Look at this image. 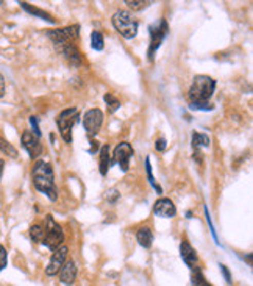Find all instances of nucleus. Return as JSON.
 Instances as JSON below:
<instances>
[{"label": "nucleus", "instance_id": "nucleus-27", "mask_svg": "<svg viewBox=\"0 0 253 286\" xmlns=\"http://www.w3.org/2000/svg\"><path fill=\"white\" fill-rule=\"evenodd\" d=\"M7 263H8L7 251H5V247L2 246V244H0V272H2L7 267Z\"/></svg>", "mask_w": 253, "mask_h": 286}, {"label": "nucleus", "instance_id": "nucleus-22", "mask_svg": "<svg viewBox=\"0 0 253 286\" xmlns=\"http://www.w3.org/2000/svg\"><path fill=\"white\" fill-rule=\"evenodd\" d=\"M30 238L33 242L36 244H41L42 239H44V227H42L41 224H34L30 227Z\"/></svg>", "mask_w": 253, "mask_h": 286}, {"label": "nucleus", "instance_id": "nucleus-11", "mask_svg": "<svg viewBox=\"0 0 253 286\" xmlns=\"http://www.w3.org/2000/svg\"><path fill=\"white\" fill-rule=\"evenodd\" d=\"M67 254H69V249H67L66 246L58 247V249L53 252V255H52L49 264H47V267H46V275H49V277L57 275V274L60 272V269L63 267V264L67 261Z\"/></svg>", "mask_w": 253, "mask_h": 286}, {"label": "nucleus", "instance_id": "nucleus-37", "mask_svg": "<svg viewBox=\"0 0 253 286\" xmlns=\"http://www.w3.org/2000/svg\"><path fill=\"white\" fill-rule=\"evenodd\" d=\"M2 4H4V2H0V5H2Z\"/></svg>", "mask_w": 253, "mask_h": 286}, {"label": "nucleus", "instance_id": "nucleus-31", "mask_svg": "<svg viewBox=\"0 0 253 286\" xmlns=\"http://www.w3.org/2000/svg\"><path fill=\"white\" fill-rule=\"evenodd\" d=\"M119 192H117V189H111V191H108V195H106V199H108V202H111V203H114L117 199H119Z\"/></svg>", "mask_w": 253, "mask_h": 286}, {"label": "nucleus", "instance_id": "nucleus-36", "mask_svg": "<svg viewBox=\"0 0 253 286\" xmlns=\"http://www.w3.org/2000/svg\"><path fill=\"white\" fill-rule=\"evenodd\" d=\"M4 168H5V163H4V159L0 158V180H2V174H4Z\"/></svg>", "mask_w": 253, "mask_h": 286}, {"label": "nucleus", "instance_id": "nucleus-7", "mask_svg": "<svg viewBox=\"0 0 253 286\" xmlns=\"http://www.w3.org/2000/svg\"><path fill=\"white\" fill-rule=\"evenodd\" d=\"M103 126V113L99 108H91L83 114V127L89 138H96Z\"/></svg>", "mask_w": 253, "mask_h": 286}, {"label": "nucleus", "instance_id": "nucleus-12", "mask_svg": "<svg viewBox=\"0 0 253 286\" xmlns=\"http://www.w3.org/2000/svg\"><path fill=\"white\" fill-rule=\"evenodd\" d=\"M153 213L158 216V218H164V219H171V218H175L177 214V207L174 205V202L167 197H161L155 202L153 205Z\"/></svg>", "mask_w": 253, "mask_h": 286}, {"label": "nucleus", "instance_id": "nucleus-30", "mask_svg": "<svg viewBox=\"0 0 253 286\" xmlns=\"http://www.w3.org/2000/svg\"><path fill=\"white\" fill-rule=\"evenodd\" d=\"M155 147H156L158 152H164V150L167 149V141H166L164 138H159V139H156Z\"/></svg>", "mask_w": 253, "mask_h": 286}, {"label": "nucleus", "instance_id": "nucleus-9", "mask_svg": "<svg viewBox=\"0 0 253 286\" xmlns=\"http://www.w3.org/2000/svg\"><path fill=\"white\" fill-rule=\"evenodd\" d=\"M167 31H169V27H167V22L164 19L150 27V47H149V52H147L150 61H153L155 52L161 47V43L167 36Z\"/></svg>", "mask_w": 253, "mask_h": 286}, {"label": "nucleus", "instance_id": "nucleus-32", "mask_svg": "<svg viewBox=\"0 0 253 286\" xmlns=\"http://www.w3.org/2000/svg\"><path fill=\"white\" fill-rule=\"evenodd\" d=\"M219 267H221V271H222V274H224V277H225V281L230 284V283H231V275H230V271L227 269V266H225V264H221Z\"/></svg>", "mask_w": 253, "mask_h": 286}, {"label": "nucleus", "instance_id": "nucleus-34", "mask_svg": "<svg viewBox=\"0 0 253 286\" xmlns=\"http://www.w3.org/2000/svg\"><path fill=\"white\" fill-rule=\"evenodd\" d=\"M89 142H91V149H89V152H91V153H94V152L99 149V142H97V139H96V138H89Z\"/></svg>", "mask_w": 253, "mask_h": 286}, {"label": "nucleus", "instance_id": "nucleus-19", "mask_svg": "<svg viewBox=\"0 0 253 286\" xmlns=\"http://www.w3.org/2000/svg\"><path fill=\"white\" fill-rule=\"evenodd\" d=\"M209 144H211V141H209L208 135L198 133V132L192 133V147H194V150H198L200 147H209Z\"/></svg>", "mask_w": 253, "mask_h": 286}, {"label": "nucleus", "instance_id": "nucleus-29", "mask_svg": "<svg viewBox=\"0 0 253 286\" xmlns=\"http://www.w3.org/2000/svg\"><path fill=\"white\" fill-rule=\"evenodd\" d=\"M30 124H31V127H33V133H34L38 138H41V130H39V126H38V119H36L34 116L30 117Z\"/></svg>", "mask_w": 253, "mask_h": 286}, {"label": "nucleus", "instance_id": "nucleus-5", "mask_svg": "<svg viewBox=\"0 0 253 286\" xmlns=\"http://www.w3.org/2000/svg\"><path fill=\"white\" fill-rule=\"evenodd\" d=\"M78 119H80V114H78L77 108H66L58 114L57 126H58L60 135L64 139V142H67V144L72 142V129L78 122Z\"/></svg>", "mask_w": 253, "mask_h": 286}, {"label": "nucleus", "instance_id": "nucleus-24", "mask_svg": "<svg viewBox=\"0 0 253 286\" xmlns=\"http://www.w3.org/2000/svg\"><path fill=\"white\" fill-rule=\"evenodd\" d=\"M91 46H93V49L97 50V52L103 50V47H105V39H103V34H102L100 31L96 30V31L91 33Z\"/></svg>", "mask_w": 253, "mask_h": 286}, {"label": "nucleus", "instance_id": "nucleus-15", "mask_svg": "<svg viewBox=\"0 0 253 286\" xmlns=\"http://www.w3.org/2000/svg\"><path fill=\"white\" fill-rule=\"evenodd\" d=\"M75 280H77V266H75L74 260H67L63 264V267L60 269V281L63 284L70 286L75 283Z\"/></svg>", "mask_w": 253, "mask_h": 286}, {"label": "nucleus", "instance_id": "nucleus-33", "mask_svg": "<svg viewBox=\"0 0 253 286\" xmlns=\"http://www.w3.org/2000/svg\"><path fill=\"white\" fill-rule=\"evenodd\" d=\"M4 96H5V78L0 74V97H4Z\"/></svg>", "mask_w": 253, "mask_h": 286}, {"label": "nucleus", "instance_id": "nucleus-2", "mask_svg": "<svg viewBox=\"0 0 253 286\" xmlns=\"http://www.w3.org/2000/svg\"><path fill=\"white\" fill-rule=\"evenodd\" d=\"M216 90V81L208 75H195L189 88V103H208Z\"/></svg>", "mask_w": 253, "mask_h": 286}, {"label": "nucleus", "instance_id": "nucleus-6", "mask_svg": "<svg viewBox=\"0 0 253 286\" xmlns=\"http://www.w3.org/2000/svg\"><path fill=\"white\" fill-rule=\"evenodd\" d=\"M135 152L130 142H120L116 146L114 152H113V158H111V165L116 163V165L120 168L122 172H129L130 169V159L133 158Z\"/></svg>", "mask_w": 253, "mask_h": 286}, {"label": "nucleus", "instance_id": "nucleus-25", "mask_svg": "<svg viewBox=\"0 0 253 286\" xmlns=\"http://www.w3.org/2000/svg\"><path fill=\"white\" fill-rule=\"evenodd\" d=\"M125 5H129V8L133 11H141L147 7H150L152 2H149V0H125Z\"/></svg>", "mask_w": 253, "mask_h": 286}, {"label": "nucleus", "instance_id": "nucleus-35", "mask_svg": "<svg viewBox=\"0 0 253 286\" xmlns=\"http://www.w3.org/2000/svg\"><path fill=\"white\" fill-rule=\"evenodd\" d=\"M194 159H197L198 165H202V161H203V155L200 150H194Z\"/></svg>", "mask_w": 253, "mask_h": 286}, {"label": "nucleus", "instance_id": "nucleus-3", "mask_svg": "<svg viewBox=\"0 0 253 286\" xmlns=\"http://www.w3.org/2000/svg\"><path fill=\"white\" fill-rule=\"evenodd\" d=\"M111 22H113V27L116 28V31L120 33L127 39H133L138 34L139 24L129 11H125V10L116 11L111 17Z\"/></svg>", "mask_w": 253, "mask_h": 286}, {"label": "nucleus", "instance_id": "nucleus-17", "mask_svg": "<svg viewBox=\"0 0 253 286\" xmlns=\"http://www.w3.org/2000/svg\"><path fill=\"white\" fill-rule=\"evenodd\" d=\"M27 13H30V14H33V16H36V17H39V19H42V21H47V22H50V24H55V19H53V16L50 14V13H47V11H44V10H39V8H36V7H31L30 4H27V2H21L19 4Z\"/></svg>", "mask_w": 253, "mask_h": 286}, {"label": "nucleus", "instance_id": "nucleus-14", "mask_svg": "<svg viewBox=\"0 0 253 286\" xmlns=\"http://www.w3.org/2000/svg\"><path fill=\"white\" fill-rule=\"evenodd\" d=\"M58 50L63 53V57L67 60V63L74 67H80L83 60H81V53L80 50L77 49V46L74 43H67V44H63L58 47Z\"/></svg>", "mask_w": 253, "mask_h": 286}, {"label": "nucleus", "instance_id": "nucleus-26", "mask_svg": "<svg viewBox=\"0 0 253 286\" xmlns=\"http://www.w3.org/2000/svg\"><path fill=\"white\" fill-rule=\"evenodd\" d=\"M146 172H147V178H149V183L156 189V192L158 194H161L162 192V189H161V186L159 185H156L155 183V178H153V174H152V166H150V158L147 156L146 158Z\"/></svg>", "mask_w": 253, "mask_h": 286}, {"label": "nucleus", "instance_id": "nucleus-4", "mask_svg": "<svg viewBox=\"0 0 253 286\" xmlns=\"http://www.w3.org/2000/svg\"><path fill=\"white\" fill-rule=\"evenodd\" d=\"M42 227H44V239H42L41 244H44L49 251L55 252L58 247L63 246V242H64V231H63L61 225L55 222L53 216L47 214Z\"/></svg>", "mask_w": 253, "mask_h": 286}, {"label": "nucleus", "instance_id": "nucleus-16", "mask_svg": "<svg viewBox=\"0 0 253 286\" xmlns=\"http://www.w3.org/2000/svg\"><path fill=\"white\" fill-rule=\"evenodd\" d=\"M111 168V152H110V146L105 144L100 147V159H99V171L102 175H106L108 171Z\"/></svg>", "mask_w": 253, "mask_h": 286}, {"label": "nucleus", "instance_id": "nucleus-20", "mask_svg": "<svg viewBox=\"0 0 253 286\" xmlns=\"http://www.w3.org/2000/svg\"><path fill=\"white\" fill-rule=\"evenodd\" d=\"M191 284H192V286H211V284L206 281L205 275L202 274L200 267H195V269L191 271Z\"/></svg>", "mask_w": 253, "mask_h": 286}, {"label": "nucleus", "instance_id": "nucleus-18", "mask_svg": "<svg viewBox=\"0 0 253 286\" xmlns=\"http://www.w3.org/2000/svg\"><path fill=\"white\" fill-rule=\"evenodd\" d=\"M136 239L139 242V246H142L144 249H150L153 242V233L149 227H141L136 231Z\"/></svg>", "mask_w": 253, "mask_h": 286}, {"label": "nucleus", "instance_id": "nucleus-8", "mask_svg": "<svg viewBox=\"0 0 253 286\" xmlns=\"http://www.w3.org/2000/svg\"><path fill=\"white\" fill-rule=\"evenodd\" d=\"M80 34V25H69V27H64V28H57V30H50L47 33V36L52 39V43L55 46H63V44H67V43H74V41L78 38Z\"/></svg>", "mask_w": 253, "mask_h": 286}, {"label": "nucleus", "instance_id": "nucleus-21", "mask_svg": "<svg viewBox=\"0 0 253 286\" xmlns=\"http://www.w3.org/2000/svg\"><path fill=\"white\" fill-rule=\"evenodd\" d=\"M103 100H105V103H106V106H108V113L110 114H113V113H116L119 108H120V100L116 97V96H113L111 93H106L105 96H103Z\"/></svg>", "mask_w": 253, "mask_h": 286}, {"label": "nucleus", "instance_id": "nucleus-1", "mask_svg": "<svg viewBox=\"0 0 253 286\" xmlns=\"http://www.w3.org/2000/svg\"><path fill=\"white\" fill-rule=\"evenodd\" d=\"M31 180L34 188L46 194L52 202H55L58 199V189L55 185V174H53V168L50 163L44 161V159H38L33 169H31Z\"/></svg>", "mask_w": 253, "mask_h": 286}, {"label": "nucleus", "instance_id": "nucleus-23", "mask_svg": "<svg viewBox=\"0 0 253 286\" xmlns=\"http://www.w3.org/2000/svg\"><path fill=\"white\" fill-rule=\"evenodd\" d=\"M0 150H2L5 155H8L10 158H17L19 156L17 149L11 142H8L7 139H4V138H0Z\"/></svg>", "mask_w": 253, "mask_h": 286}, {"label": "nucleus", "instance_id": "nucleus-13", "mask_svg": "<svg viewBox=\"0 0 253 286\" xmlns=\"http://www.w3.org/2000/svg\"><path fill=\"white\" fill-rule=\"evenodd\" d=\"M180 255H182V260L186 263V266L192 271L195 267H198V257H197V252L194 251V247L191 244L183 239L182 244H180Z\"/></svg>", "mask_w": 253, "mask_h": 286}, {"label": "nucleus", "instance_id": "nucleus-28", "mask_svg": "<svg viewBox=\"0 0 253 286\" xmlns=\"http://www.w3.org/2000/svg\"><path fill=\"white\" fill-rule=\"evenodd\" d=\"M189 108H191V110H195V111H198V110L208 111V110H213L214 106L208 102V103H189Z\"/></svg>", "mask_w": 253, "mask_h": 286}, {"label": "nucleus", "instance_id": "nucleus-10", "mask_svg": "<svg viewBox=\"0 0 253 286\" xmlns=\"http://www.w3.org/2000/svg\"><path fill=\"white\" fill-rule=\"evenodd\" d=\"M21 141H22V146L28 152L31 159H38L42 155V150H44V149H42L41 139L31 130H25L22 133V139Z\"/></svg>", "mask_w": 253, "mask_h": 286}]
</instances>
